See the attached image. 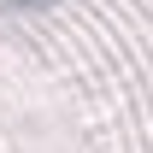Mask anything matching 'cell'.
Listing matches in <instances>:
<instances>
[{"label": "cell", "mask_w": 153, "mask_h": 153, "mask_svg": "<svg viewBox=\"0 0 153 153\" xmlns=\"http://www.w3.org/2000/svg\"><path fill=\"white\" fill-rule=\"evenodd\" d=\"M6 6H41V0H6Z\"/></svg>", "instance_id": "6da1fadb"}]
</instances>
